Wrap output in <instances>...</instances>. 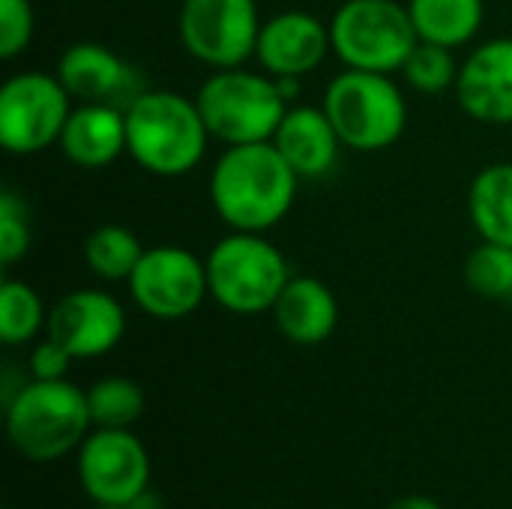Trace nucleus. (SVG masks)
<instances>
[{
  "instance_id": "nucleus-8",
  "label": "nucleus",
  "mask_w": 512,
  "mask_h": 509,
  "mask_svg": "<svg viewBox=\"0 0 512 509\" xmlns=\"http://www.w3.org/2000/svg\"><path fill=\"white\" fill-rule=\"evenodd\" d=\"M75 99L57 72H15L0 87V144L12 156H36L60 141Z\"/></svg>"
},
{
  "instance_id": "nucleus-20",
  "label": "nucleus",
  "mask_w": 512,
  "mask_h": 509,
  "mask_svg": "<svg viewBox=\"0 0 512 509\" xmlns=\"http://www.w3.org/2000/svg\"><path fill=\"white\" fill-rule=\"evenodd\" d=\"M408 12L423 42L462 48L480 33L486 0H408Z\"/></svg>"
},
{
  "instance_id": "nucleus-13",
  "label": "nucleus",
  "mask_w": 512,
  "mask_h": 509,
  "mask_svg": "<svg viewBox=\"0 0 512 509\" xmlns=\"http://www.w3.org/2000/svg\"><path fill=\"white\" fill-rule=\"evenodd\" d=\"M54 72L75 102H105L126 111L147 90L141 69L102 42L69 45Z\"/></svg>"
},
{
  "instance_id": "nucleus-23",
  "label": "nucleus",
  "mask_w": 512,
  "mask_h": 509,
  "mask_svg": "<svg viewBox=\"0 0 512 509\" xmlns=\"http://www.w3.org/2000/svg\"><path fill=\"white\" fill-rule=\"evenodd\" d=\"M48 327V312L33 285L24 279L0 282V339L3 345H24Z\"/></svg>"
},
{
  "instance_id": "nucleus-15",
  "label": "nucleus",
  "mask_w": 512,
  "mask_h": 509,
  "mask_svg": "<svg viewBox=\"0 0 512 509\" xmlns=\"http://www.w3.org/2000/svg\"><path fill=\"white\" fill-rule=\"evenodd\" d=\"M456 99L486 126H512V36L480 42L459 66Z\"/></svg>"
},
{
  "instance_id": "nucleus-12",
  "label": "nucleus",
  "mask_w": 512,
  "mask_h": 509,
  "mask_svg": "<svg viewBox=\"0 0 512 509\" xmlns=\"http://www.w3.org/2000/svg\"><path fill=\"white\" fill-rule=\"evenodd\" d=\"M45 336L57 339L75 360H96L123 342L126 309L108 291L78 288L48 309Z\"/></svg>"
},
{
  "instance_id": "nucleus-10",
  "label": "nucleus",
  "mask_w": 512,
  "mask_h": 509,
  "mask_svg": "<svg viewBox=\"0 0 512 509\" xmlns=\"http://www.w3.org/2000/svg\"><path fill=\"white\" fill-rule=\"evenodd\" d=\"M75 453L78 483L90 504L132 507L150 492V453L132 429H90Z\"/></svg>"
},
{
  "instance_id": "nucleus-19",
  "label": "nucleus",
  "mask_w": 512,
  "mask_h": 509,
  "mask_svg": "<svg viewBox=\"0 0 512 509\" xmlns=\"http://www.w3.org/2000/svg\"><path fill=\"white\" fill-rule=\"evenodd\" d=\"M468 216L480 240L512 246V162L477 171L468 189Z\"/></svg>"
},
{
  "instance_id": "nucleus-7",
  "label": "nucleus",
  "mask_w": 512,
  "mask_h": 509,
  "mask_svg": "<svg viewBox=\"0 0 512 509\" xmlns=\"http://www.w3.org/2000/svg\"><path fill=\"white\" fill-rule=\"evenodd\" d=\"M327 24L333 54L348 69L402 72L420 42L408 3L399 0H342Z\"/></svg>"
},
{
  "instance_id": "nucleus-24",
  "label": "nucleus",
  "mask_w": 512,
  "mask_h": 509,
  "mask_svg": "<svg viewBox=\"0 0 512 509\" xmlns=\"http://www.w3.org/2000/svg\"><path fill=\"white\" fill-rule=\"evenodd\" d=\"M459 66H462V60H456V48L420 39L402 66V78L408 81L411 90L426 93V96H438V93L456 87Z\"/></svg>"
},
{
  "instance_id": "nucleus-11",
  "label": "nucleus",
  "mask_w": 512,
  "mask_h": 509,
  "mask_svg": "<svg viewBox=\"0 0 512 509\" xmlns=\"http://www.w3.org/2000/svg\"><path fill=\"white\" fill-rule=\"evenodd\" d=\"M126 285L135 306L156 321L189 318L210 297L207 261L174 243L144 249Z\"/></svg>"
},
{
  "instance_id": "nucleus-3",
  "label": "nucleus",
  "mask_w": 512,
  "mask_h": 509,
  "mask_svg": "<svg viewBox=\"0 0 512 509\" xmlns=\"http://www.w3.org/2000/svg\"><path fill=\"white\" fill-rule=\"evenodd\" d=\"M93 420L87 390L63 381L21 384L6 402V438L18 456L30 462H57L81 447Z\"/></svg>"
},
{
  "instance_id": "nucleus-9",
  "label": "nucleus",
  "mask_w": 512,
  "mask_h": 509,
  "mask_svg": "<svg viewBox=\"0 0 512 509\" xmlns=\"http://www.w3.org/2000/svg\"><path fill=\"white\" fill-rule=\"evenodd\" d=\"M258 0H183L177 33L189 57L210 69L243 66L261 33Z\"/></svg>"
},
{
  "instance_id": "nucleus-6",
  "label": "nucleus",
  "mask_w": 512,
  "mask_h": 509,
  "mask_svg": "<svg viewBox=\"0 0 512 509\" xmlns=\"http://www.w3.org/2000/svg\"><path fill=\"white\" fill-rule=\"evenodd\" d=\"M204 261L210 297L234 315L270 312L291 279L282 249L255 231L225 234Z\"/></svg>"
},
{
  "instance_id": "nucleus-22",
  "label": "nucleus",
  "mask_w": 512,
  "mask_h": 509,
  "mask_svg": "<svg viewBox=\"0 0 512 509\" xmlns=\"http://www.w3.org/2000/svg\"><path fill=\"white\" fill-rule=\"evenodd\" d=\"M87 408L93 429H132L147 408L144 390L123 375L99 378L87 390Z\"/></svg>"
},
{
  "instance_id": "nucleus-4",
  "label": "nucleus",
  "mask_w": 512,
  "mask_h": 509,
  "mask_svg": "<svg viewBox=\"0 0 512 509\" xmlns=\"http://www.w3.org/2000/svg\"><path fill=\"white\" fill-rule=\"evenodd\" d=\"M195 102L210 135L225 147L273 141L291 108V99L273 75L249 72L243 66L213 69L198 87Z\"/></svg>"
},
{
  "instance_id": "nucleus-26",
  "label": "nucleus",
  "mask_w": 512,
  "mask_h": 509,
  "mask_svg": "<svg viewBox=\"0 0 512 509\" xmlns=\"http://www.w3.org/2000/svg\"><path fill=\"white\" fill-rule=\"evenodd\" d=\"M30 249V216L18 192L3 189L0 195V261L12 267Z\"/></svg>"
},
{
  "instance_id": "nucleus-27",
  "label": "nucleus",
  "mask_w": 512,
  "mask_h": 509,
  "mask_svg": "<svg viewBox=\"0 0 512 509\" xmlns=\"http://www.w3.org/2000/svg\"><path fill=\"white\" fill-rule=\"evenodd\" d=\"M36 15L30 0H0V57L15 60L33 39Z\"/></svg>"
},
{
  "instance_id": "nucleus-29",
  "label": "nucleus",
  "mask_w": 512,
  "mask_h": 509,
  "mask_svg": "<svg viewBox=\"0 0 512 509\" xmlns=\"http://www.w3.org/2000/svg\"><path fill=\"white\" fill-rule=\"evenodd\" d=\"M387 509H444L438 501H432V498H426V495H402V498H396L393 504Z\"/></svg>"
},
{
  "instance_id": "nucleus-17",
  "label": "nucleus",
  "mask_w": 512,
  "mask_h": 509,
  "mask_svg": "<svg viewBox=\"0 0 512 509\" xmlns=\"http://www.w3.org/2000/svg\"><path fill=\"white\" fill-rule=\"evenodd\" d=\"M57 147L87 171L117 162L126 153V111L105 102H75Z\"/></svg>"
},
{
  "instance_id": "nucleus-21",
  "label": "nucleus",
  "mask_w": 512,
  "mask_h": 509,
  "mask_svg": "<svg viewBox=\"0 0 512 509\" xmlns=\"http://www.w3.org/2000/svg\"><path fill=\"white\" fill-rule=\"evenodd\" d=\"M144 249L147 246L141 243V237L132 228L117 225V222H105V225L93 228L84 237L81 255H84L87 270L96 279H105V282H129V276L135 273Z\"/></svg>"
},
{
  "instance_id": "nucleus-28",
  "label": "nucleus",
  "mask_w": 512,
  "mask_h": 509,
  "mask_svg": "<svg viewBox=\"0 0 512 509\" xmlns=\"http://www.w3.org/2000/svg\"><path fill=\"white\" fill-rule=\"evenodd\" d=\"M72 363H75V357L57 339L45 336L42 342L33 345L27 369H30V378H36V381H63L69 375Z\"/></svg>"
},
{
  "instance_id": "nucleus-30",
  "label": "nucleus",
  "mask_w": 512,
  "mask_h": 509,
  "mask_svg": "<svg viewBox=\"0 0 512 509\" xmlns=\"http://www.w3.org/2000/svg\"><path fill=\"white\" fill-rule=\"evenodd\" d=\"M90 509H129V507H102V504H93Z\"/></svg>"
},
{
  "instance_id": "nucleus-25",
  "label": "nucleus",
  "mask_w": 512,
  "mask_h": 509,
  "mask_svg": "<svg viewBox=\"0 0 512 509\" xmlns=\"http://www.w3.org/2000/svg\"><path fill=\"white\" fill-rule=\"evenodd\" d=\"M465 282L486 300H512V246L483 240L465 261Z\"/></svg>"
},
{
  "instance_id": "nucleus-18",
  "label": "nucleus",
  "mask_w": 512,
  "mask_h": 509,
  "mask_svg": "<svg viewBox=\"0 0 512 509\" xmlns=\"http://www.w3.org/2000/svg\"><path fill=\"white\" fill-rule=\"evenodd\" d=\"M270 312L276 330L303 348L327 342L339 327V300L330 285L315 276H291Z\"/></svg>"
},
{
  "instance_id": "nucleus-1",
  "label": "nucleus",
  "mask_w": 512,
  "mask_h": 509,
  "mask_svg": "<svg viewBox=\"0 0 512 509\" xmlns=\"http://www.w3.org/2000/svg\"><path fill=\"white\" fill-rule=\"evenodd\" d=\"M300 177L273 141L225 147L210 171V204L231 231L267 234L288 219Z\"/></svg>"
},
{
  "instance_id": "nucleus-16",
  "label": "nucleus",
  "mask_w": 512,
  "mask_h": 509,
  "mask_svg": "<svg viewBox=\"0 0 512 509\" xmlns=\"http://www.w3.org/2000/svg\"><path fill=\"white\" fill-rule=\"evenodd\" d=\"M273 144L300 180L327 177L345 147L324 105H291L273 135Z\"/></svg>"
},
{
  "instance_id": "nucleus-2",
  "label": "nucleus",
  "mask_w": 512,
  "mask_h": 509,
  "mask_svg": "<svg viewBox=\"0 0 512 509\" xmlns=\"http://www.w3.org/2000/svg\"><path fill=\"white\" fill-rule=\"evenodd\" d=\"M210 138L195 96L147 87L126 108V153L153 177H186L195 171Z\"/></svg>"
},
{
  "instance_id": "nucleus-5",
  "label": "nucleus",
  "mask_w": 512,
  "mask_h": 509,
  "mask_svg": "<svg viewBox=\"0 0 512 509\" xmlns=\"http://www.w3.org/2000/svg\"><path fill=\"white\" fill-rule=\"evenodd\" d=\"M321 105L342 144L357 153H381L408 129V99L387 72L345 66L327 84Z\"/></svg>"
},
{
  "instance_id": "nucleus-14",
  "label": "nucleus",
  "mask_w": 512,
  "mask_h": 509,
  "mask_svg": "<svg viewBox=\"0 0 512 509\" xmlns=\"http://www.w3.org/2000/svg\"><path fill=\"white\" fill-rule=\"evenodd\" d=\"M333 54L330 24L306 9H285L261 24L255 60L273 78H303Z\"/></svg>"
}]
</instances>
